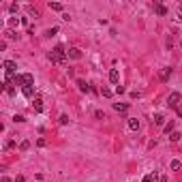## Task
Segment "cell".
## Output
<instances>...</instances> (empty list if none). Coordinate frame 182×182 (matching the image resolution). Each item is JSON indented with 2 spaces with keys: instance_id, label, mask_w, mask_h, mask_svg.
Segmentation results:
<instances>
[{
  "instance_id": "6da1fadb",
  "label": "cell",
  "mask_w": 182,
  "mask_h": 182,
  "mask_svg": "<svg viewBox=\"0 0 182 182\" xmlns=\"http://www.w3.org/2000/svg\"><path fill=\"white\" fill-rule=\"evenodd\" d=\"M49 60H52L54 64H62V62L66 60V49L62 47V45H56V47L49 52Z\"/></svg>"
},
{
  "instance_id": "7a4b0ae2",
  "label": "cell",
  "mask_w": 182,
  "mask_h": 182,
  "mask_svg": "<svg viewBox=\"0 0 182 182\" xmlns=\"http://www.w3.org/2000/svg\"><path fill=\"white\" fill-rule=\"evenodd\" d=\"M167 107H169V109H178V107H180V94H178V92H171V94L167 97Z\"/></svg>"
},
{
  "instance_id": "3957f363",
  "label": "cell",
  "mask_w": 182,
  "mask_h": 182,
  "mask_svg": "<svg viewBox=\"0 0 182 182\" xmlns=\"http://www.w3.org/2000/svg\"><path fill=\"white\" fill-rule=\"evenodd\" d=\"M2 66H5L7 75H13V73H15V69H17V64H15L13 60H5V62H2Z\"/></svg>"
},
{
  "instance_id": "277c9868",
  "label": "cell",
  "mask_w": 182,
  "mask_h": 182,
  "mask_svg": "<svg viewBox=\"0 0 182 182\" xmlns=\"http://www.w3.org/2000/svg\"><path fill=\"white\" fill-rule=\"evenodd\" d=\"M171 77V66H165V69H161V73H158V79L161 81H167Z\"/></svg>"
},
{
  "instance_id": "5b68a950",
  "label": "cell",
  "mask_w": 182,
  "mask_h": 182,
  "mask_svg": "<svg viewBox=\"0 0 182 182\" xmlns=\"http://www.w3.org/2000/svg\"><path fill=\"white\" fill-rule=\"evenodd\" d=\"M24 86H34V77L30 75V73H24L21 75V88Z\"/></svg>"
},
{
  "instance_id": "8992f818",
  "label": "cell",
  "mask_w": 182,
  "mask_h": 182,
  "mask_svg": "<svg viewBox=\"0 0 182 182\" xmlns=\"http://www.w3.org/2000/svg\"><path fill=\"white\" fill-rule=\"evenodd\" d=\"M21 94H24L26 99H32L34 97V86H24L21 88Z\"/></svg>"
},
{
  "instance_id": "52a82bcc",
  "label": "cell",
  "mask_w": 182,
  "mask_h": 182,
  "mask_svg": "<svg viewBox=\"0 0 182 182\" xmlns=\"http://www.w3.org/2000/svg\"><path fill=\"white\" fill-rule=\"evenodd\" d=\"M66 56H69V58H73V60H79V58H81V49H77V47H71L69 52H66Z\"/></svg>"
},
{
  "instance_id": "ba28073f",
  "label": "cell",
  "mask_w": 182,
  "mask_h": 182,
  "mask_svg": "<svg viewBox=\"0 0 182 182\" xmlns=\"http://www.w3.org/2000/svg\"><path fill=\"white\" fill-rule=\"evenodd\" d=\"M109 81L118 86V81H120V73H118V69H111V71H109Z\"/></svg>"
},
{
  "instance_id": "9c48e42d",
  "label": "cell",
  "mask_w": 182,
  "mask_h": 182,
  "mask_svg": "<svg viewBox=\"0 0 182 182\" xmlns=\"http://www.w3.org/2000/svg\"><path fill=\"white\" fill-rule=\"evenodd\" d=\"M77 86H79L81 92H94V88H90V84H86L84 79H79V81H77Z\"/></svg>"
},
{
  "instance_id": "30bf717a",
  "label": "cell",
  "mask_w": 182,
  "mask_h": 182,
  "mask_svg": "<svg viewBox=\"0 0 182 182\" xmlns=\"http://www.w3.org/2000/svg\"><path fill=\"white\" fill-rule=\"evenodd\" d=\"M32 107H34V111H43V99L41 97H34V103H32Z\"/></svg>"
},
{
  "instance_id": "8fae6325",
  "label": "cell",
  "mask_w": 182,
  "mask_h": 182,
  "mask_svg": "<svg viewBox=\"0 0 182 182\" xmlns=\"http://www.w3.org/2000/svg\"><path fill=\"white\" fill-rule=\"evenodd\" d=\"M152 122H154L156 126H163V122H165V116H163V113H154V118H152Z\"/></svg>"
},
{
  "instance_id": "7c38bea8",
  "label": "cell",
  "mask_w": 182,
  "mask_h": 182,
  "mask_svg": "<svg viewBox=\"0 0 182 182\" xmlns=\"http://www.w3.org/2000/svg\"><path fill=\"white\" fill-rule=\"evenodd\" d=\"M154 11H156L158 15H167V7H163L161 2H156V5H154Z\"/></svg>"
},
{
  "instance_id": "4fadbf2b",
  "label": "cell",
  "mask_w": 182,
  "mask_h": 182,
  "mask_svg": "<svg viewBox=\"0 0 182 182\" xmlns=\"http://www.w3.org/2000/svg\"><path fill=\"white\" fill-rule=\"evenodd\" d=\"M142 182H158V176H156V171L154 174H148V176H144V180Z\"/></svg>"
},
{
  "instance_id": "5bb4252c",
  "label": "cell",
  "mask_w": 182,
  "mask_h": 182,
  "mask_svg": "<svg viewBox=\"0 0 182 182\" xmlns=\"http://www.w3.org/2000/svg\"><path fill=\"white\" fill-rule=\"evenodd\" d=\"M113 109L120 111V113H124V111L129 109V105H124V103H113Z\"/></svg>"
},
{
  "instance_id": "9a60e30c",
  "label": "cell",
  "mask_w": 182,
  "mask_h": 182,
  "mask_svg": "<svg viewBox=\"0 0 182 182\" xmlns=\"http://www.w3.org/2000/svg\"><path fill=\"white\" fill-rule=\"evenodd\" d=\"M129 126H131L133 131H137V129H139V120H137V118H131V120H129Z\"/></svg>"
},
{
  "instance_id": "2e32d148",
  "label": "cell",
  "mask_w": 182,
  "mask_h": 182,
  "mask_svg": "<svg viewBox=\"0 0 182 182\" xmlns=\"http://www.w3.org/2000/svg\"><path fill=\"white\" fill-rule=\"evenodd\" d=\"M49 9H52V11H64V7H62L60 2H49Z\"/></svg>"
},
{
  "instance_id": "e0dca14e",
  "label": "cell",
  "mask_w": 182,
  "mask_h": 182,
  "mask_svg": "<svg viewBox=\"0 0 182 182\" xmlns=\"http://www.w3.org/2000/svg\"><path fill=\"white\" fill-rule=\"evenodd\" d=\"M169 167H171V171H180L182 163H180V161H171V165H169Z\"/></svg>"
},
{
  "instance_id": "ac0fdd59",
  "label": "cell",
  "mask_w": 182,
  "mask_h": 182,
  "mask_svg": "<svg viewBox=\"0 0 182 182\" xmlns=\"http://www.w3.org/2000/svg\"><path fill=\"white\" fill-rule=\"evenodd\" d=\"M180 137H182V133H180V131H174L169 139H171V142H180Z\"/></svg>"
},
{
  "instance_id": "d6986e66",
  "label": "cell",
  "mask_w": 182,
  "mask_h": 182,
  "mask_svg": "<svg viewBox=\"0 0 182 182\" xmlns=\"http://www.w3.org/2000/svg\"><path fill=\"white\" fill-rule=\"evenodd\" d=\"M28 148H30V142H26V139H24V142L19 144V150H21V152H26Z\"/></svg>"
},
{
  "instance_id": "ffe728a7",
  "label": "cell",
  "mask_w": 182,
  "mask_h": 182,
  "mask_svg": "<svg viewBox=\"0 0 182 182\" xmlns=\"http://www.w3.org/2000/svg\"><path fill=\"white\" fill-rule=\"evenodd\" d=\"M163 131H165V133H169V135H171V133H174V120H171V122H169V124H165V129H163Z\"/></svg>"
},
{
  "instance_id": "44dd1931",
  "label": "cell",
  "mask_w": 182,
  "mask_h": 182,
  "mask_svg": "<svg viewBox=\"0 0 182 182\" xmlns=\"http://www.w3.org/2000/svg\"><path fill=\"white\" fill-rule=\"evenodd\" d=\"M13 148H15V142H13V139L5 142V150H13Z\"/></svg>"
},
{
  "instance_id": "7402d4cb",
  "label": "cell",
  "mask_w": 182,
  "mask_h": 182,
  "mask_svg": "<svg viewBox=\"0 0 182 182\" xmlns=\"http://www.w3.org/2000/svg\"><path fill=\"white\" fill-rule=\"evenodd\" d=\"M101 94H103L105 99H109V97H111V90H109V88H103V90H101Z\"/></svg>"
},
{
  "instance_id": "603a6c76",
  "label": "cell",
  "mask_w": 182,
  "mask_h": 182,
  "mask_svg": "<svg viewBox=\"0 0 182 182\" xmlns=\"http://www.w3.org/2000/svg\"><path fill=\"white\" fill-rule=\"evenodd\" d=\"M56 32H58V28H56V26H54V28H49V30H47V32H45V37H54V34H56Z\"/></svg>"
},
{
  "instance_id": "cb8c5ba5",
  "label": "cell",
  "mask_w": 182,
  "mask_h": 182,
  "mask_svg": "<svg viewBox=\"0 0 182 182\" xmlns=\"http://www.w3.org/2000/svg\"><path fill=\"white\" fill-rule=\"evenodd\" d=\"M17 24H19V21H17V17H11V19H9V26H11V28H15Z\"/></svg>"
},
{
  "instance_id": "d4e9b609",
  "label": "cell",
  "mask_w": 182,
  "mask_h": 182,
  "mask_svg": "<svg viewBox=\"0 0 182 182\" xmlns=\"http://www.w3.org/2000/svg\"><path fill=\"white\" fill-rule=\"evenodd\" d=\"M94 116H97V118H99V120H105V113H103V111H101V109H97V111H94Z\"/></svg>"
},
{
  "instance_id": "484cf974",
  "label": "cell",
  "mask_w": 182,
  "mask_h": 182,
  "mask_svg": "<svg viewBox=\"0 0 182 182\" xmlns=\"http://www.w3.org/2000/svg\"><path fill=\"white\" fill-rule=\"evenodd\" d=\"M60 124H69V116H64V113H62V116H60V120H58Z\"/></svg>"
},
{
  "instance_id": "4316f807",
  "label": "cell",
  "mask_w": 182,
  "mask_h": 182,
  "mask_svg": "<svg viewBox=\"0 0 182 182\" xmlns=\"http://www.w3.org/2000/svg\"><path fill=\"white\" fill-rule=\"evenodd\" d=\"M5 34H7V37H9V39H17V34H15V32H13V30H7V32H5Z\"/></svg>"
},
{
  "instance_id": "83f0119b",
  "label": "cell",
  "mask_w": 182,
  "mask_h": 182,
  "mask_svg": "<svg viewBox=\"0 0 182 182\" xmlns=\"http://www.w3.org/2000/svg\"><path fill=\"white\" fill-rule=\"evenodd\" d=\"M9 11H11V13H17V5H15V2H13V5H9Z\"/></svg>"
},
{
  "instance_id": "f1b7e54d",
  "label": "cell",
  "mask_w": 182,
  "mask_h": 182,
  "mask_svg": "<svg viewBox=\"0 0 182 182\" xmlns=\"http://www.w3.org/2000/svg\"><path fill=\"white\" fill-rule=\"evenodd\" d=\"M13 120H15V122H26V118H24V116H15Z\"/></svg>"
},
{
  "instance_id": "f546056e",
  "label": "cell",
  "mask_w": 182,
  "mask_h": 182,
  "mask_svg": "<svg viewBox=\"0 0 182 182\" xmlns=\"http://www.w3.org/2000/svg\"><path fill=\"white\" fill-rule=\"evenodd\" d=\"M15 182H26V178H24V176H17V178H15Z\"/></svg>"
},
{
  "instance_id": "4dcf8cb0",
  "label": "cell",
  "mask_w": 182,
  "mask_h": 182,
  "mask_svg": "<svg viewBox=\"0 0 182 182\" xmlns=\"http://www.w3.org/2000/svg\"><path fill=\"white\" fill-rule=\"evenodd\" d=\"M158 182H167V176H158Z\"/></svg>"
},
{
  "instance_id": "1f68e13d",
  "label": "cell",
  "mask_w": 182,
  "mask_h": 182,
  "mask_svg": "<svg viewBox=\"0 0 182 182\" xmlns=\"http://www.w3.org/2000/svg\"><path fill=\"white\" fill-rule=\"evenodd\" d=\"M178 116H180V118H182V105H180V107H178Z\"/></svg>"
},
{
  "instance_id": "d6a6232c",
  "label": "cell",
  "mask_w": 182,
  "mask_h": 182,
  "mask_svg": "<svg viewBox=\"0 0 182 182\" xmlns=\"http://www.w3.org/2000/svg\"><path fill=\"white\" fill-rule=\"evenodd\" d=\"M180 47H182V41H180Z\"/></svg>"
}]
</instances>
